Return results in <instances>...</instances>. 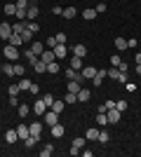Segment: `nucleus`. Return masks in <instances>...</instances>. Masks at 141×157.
<instances>
[{
    "label": "nucleus",
    "mask_w": 141,
    "mask_h": 157,
    "mask_svg": "<svg viewBox=\"0 0 141 157\" xmlns=\"http://www.w3.org/2000/svg\"><path fill=\"white\" fill-rule=\"evenodd\" d=\"M2 54H5V59L7 61H12V63H17V61H19V47H14V45H10V42H7L5 45V49H2Z\"/></svg>",
    "instance_id": "1"
},
{
    "label": "nucleus",
    "mask_w": 141,
    "mask_h": 157,
    "mask_svg": "<svg viewBox=\"0 0 141 157\" xmlns=\"http://www.w3.org/2000/svg\"><path fill=\"white\" fill-rule=\"evenodd\" d=\"M106 117H108V124H118L120 117H122V113L118 110V108H111V110L106 113Z\"/></svg>",
    "instance_id": "2"
},
{
    "label": "nucleus",
    "mask_w": 141,
    "mask_h": 157,
    "mask_svg": "<svg viewBox=\"0 0 141 157\" xmlns=\"http://www.w3.org/2000/svg\"><path fill=\"white\" fill-rule=\"evenodd\" d=\"M57 122H59V113H54L52 108H47V113H45V124H57Z\"/></svg>",
    "instance_id": "3"
},
{
    "label": "nucleus",
    "mask_w": 141,
    "mask_h": 157,
    "mask_svg": "<svg viewBox=\"0 0 141 157\" xmlns=\"http://www.w3.org/2000/svg\"><path fill=\"white\" fill-rule=\"evenodd\" d=\"M10 35H12V24H10V21H2V24H0V38L10 40Z\"/></svg>",
    "instance_id": "4"
},
{
    "label": "nucleus",
    "mask_w": 141,
    "mask_h": 157,
    "mask_svg": "<svg viewBox=\"0 0 141 157\" xmlns=\"http://www.w3.org/2000/svg\"><path fill=\"white\" fill-rule=\"evenodd\" d=\"M38 14H40L38 5H35V2H31V5H28V10H26V19H28V21H33L35 17H38Z\"/></svg>",
    "instance_id": "5"
},
{
    "label": "nucleus",
    "mask_w": 141,
    "mask_h": 157,
    "mask_svg": "<svg viewBox=\"0 0 141 157\" xmlns=\"http://www.w3.org/2000/svg\"><path fill=\"white\" fill-rule=\"evenodd\" d=\"M45 113H47L45 101H42V98H40V101H35V103H33V115H45Z\"/></svg>",
    "instance_id": "6"
},
{
    "label": "nucleus",
    "mask_w": 141,
    "mask_h": 157,
    "mask_svg": "<svg viewBox=\"0 0 141 157\" xmlns=\"http://www.w3.org/2000/svg\"><path fill=\"white\" fill-rule=\"evenodd\" d=\"M96 71H99V68H94V66H87V68H82V71H80V75H82L85 80H92L94 75H96Z\"/></svg>",
    "instance_id": "7"
},
{
    "label": "nucleus",
    "mask_w": 141,
    "mask_h": 157,
    "mask_svg": "<svg viewBox=\"0 0 141 157\" xmlns=\"http://www.w3.org/2000/svg\"><path fill=\"white\" fill-rule=\"evenodd\" d=\"M54 56H57V59L68 56V47H66V45H57V47H54Z\"/></svg>",
    "instance_id": "8"
},
{
    "label": "nucleus",
    "mask_w": 141,
    "mask_h": 157,
    "mask_svg": "<svg viewBox=\"0 0 141 157\" xmlns=\"http://www.w3.org/2000/svg\"><path fill=\"white\" fill-rule=\"evenodd\" d=\"M28 49H31V52H33L35 56H40V54L45 52V45H42V42H35V40H33V42H31V47H28Z\"/></svg>",
    "instance_id": "9"
},
{
    "label": "nucleus",
    "mask_w": 141,
    "mask_h": 157,
    "mask_svg": "<svg viewBox=\"0 0 141 157\" xmlns=\"http://www.w3.org/2000/svg\"><path fill=\"white\" fill-rule=\"evenodd\" d=\"M64 134H66L64 124H59V122H57V124H52V136H54V138H61Z\"/></svg>",
    "instance_id": "10"
},
{
    "label": "nucleus",
    "mask_w": 141,
    "mask_h": 157,
    "mask_svg": "<svg viewBox=\"0 0 141 157\" xmlns=\"http://www.w3.org/2000/svg\"><path fill=\"white\" fill-rule=\"evenodd\" d=\"M7 42H10V45H14V47H21V45H24V38H21L19 33H12V35H10V40H7Z\"/></svg>",
    "instance_id": "11"
},
{
    "label": "nucleus",
    "mask_w": 141,
    "mask_h": 157,
    "mask_svg": "<svg viewBox=\"0 0 141 157\" xmlns=\"http://www.w3.org/2000/svg\"><path fill=\"white\" fill-rule=\"evenodd\" d=\"M5 141H7V143H17V141H19V134H17V129L5 131Z\"/></svg>",
    "instance_id": "12"
},
{
    "label": "nucleus",
    "mask_w": 141,
    "mask_h": 157,
    "mask_svg": "<svg viewBox=\"0 0 141 157\" xmlns=\"http://www.w3.org/2000/svg\"><path fill=\"white\" fill-rule=\"evenodd\" d=\"M28 131H31V136H38V138H40V134H42V124H40V122H33V124L28 127Z\"/></svg>",
    "instance_id": "13"
},
{
    "label": "nucleus",
    "mask_w": 141,
    "mask_h": 157,
    "mask_svg": "<svg viewBox=\"0 0 141 157\" xmlns=\"http://www.w3.org/2000/svg\"><path fill=\"white\" fill-rule=\"evenodd\" d=\"M73 56H80V59H82V56H87V47H85V45H75L73 47Z\"/></svg>",
    "instance_id": "14"
},
{
    "label": "nucleus",
    "mask_w": 141,
    "mask_h": 157,
    "mask_svg": "<svg viewBox=\"0 0 141 157\" xmlns=\"http://www.w3.org/2000/svg\"><path fill=\"white\" fill-rule=\"evenodd\" d=\"M2 73H5L7 78H14V63H12V61H7V63H2Z\"/></svg>",
    "instance_id": "15"
},
{
    "label": "nucleus",
    "mask_w": 141,
    "mask_h": 157,
    "mask_svg": "<svg viewBox=\"0 0 141 157\" xmlns=\"http://www.w3.org/2000/svg\"><path fill=\"white\" fill-rule=\"evenodd\" d=\"M71 68L78 71V73L82 71V59H80V56H71Z\"/></svg>",
    "instance_id": "16"
},
{
    "label": "nucleus",
    "mask_w": 141,
    "mask_h": 157,
    "mask_svg": "<svg viewBox=\"0 0 141 157\" xmlns=\"http://www.w3.org/2000/svg\"><path fill=\"white\" fill-rule=\"evenodd\" d=\"M17 134H19V138H21V141L31 136V131H28V127H26V124H19V127H17Z\"/></svg>",
    "instance_id": "17"
},
{
    "label": "nucleus",
    "mask_w": 141,
    "mask_h": 157,
    "mask_svg": "<svg viewBox=\"0 0 141 157\" xmlns=\"http://www.w3.org/2000/svg\"><path fill=\"white\" fill-rule=\"evenodd\" d=\"M40 59L45 61V63H49V61H54L57 56H54V49H45V52L40 54Z\"/></svg>",
    "instance_id": "18"
},
{
    "label": "nucleus",
    "mask_w": 141,
    "mask_h": 157,
    "mask_svg": "<svg viewBox=\"0 0 141 157\" xmlns=\"http://www.w3.org/2000/svg\"><path fill=\"white\" fill-rule=\"evenodd\" d=\"M59 71H61V68H59V63H57V59L47 63V73H49V75H57V73H59Z\"/></svg>",
    "instance_id": "19"
},
{
    "label": "nucleus",
    "mask_w": 141,
    "mask_h": 157,
    "mask_svg": "<svg viewBox=\"0 0 141 157\" xmlns=\"http://www.w3.org/2000/svg\"><path fill=\"white\" fill-rule=\"evenodd\" d=\"M26 31V21H14L12 24V33H24Z\"/></svg>",
    "instance_id": "20"
},
{
    "label": "nucleus",
    "mask_w": 141,
    "mask_h": 157,
    "mask_svg": "<svg viewBox=\"0 0 141 157\" xmlns=\"http://www.w3.org/2000/svg\"><path fill=\"white\" fill-rule=\"evenodd\" d=\"M85 138H87V141H96V138H99V129H94V127L87 129L85 131Z\"/></svg>",
    "instance_id": "21"
},
{
    "label": "nucleus",
    "mask_w": 141,
    "mask_h": 157,
    "mask_svg": "<svg viewBox=\"0 0 141 157\" xmlns=\"http://www.w3.org/2000/svg\"><path fill=\"white\" fill-rule=\"evenodd\" d=\"M115 49H118V52H125V49H127V40L125 38H115Z\"/></svg>",
    "instance_id": "22"
},
{
    "label": "nucleus",
    "mask_w": 141,
    "mask_h": 157,
    "mask_svg": "<svg viewBox=\"0 0 141 157\" xmlns=\"http://www.w3.org/2000/svg\"><path fill=\"white\" fill-rule=\"evenodd\" d=\"M64 108H66V101H57V98H54L52 110H54V113H64Z\"/></svg>",
    "instance_id": "23"
},
{
    "label": "nucleus",
    "mask_w": 141,
    "mask_h": 157,
    "mask_svg": "<svg viewBox=\"0 0 141 157\" xmlns=\"http://www.w3.org/2000/svg\"><path fill=\"white\" fill-rule=\"evenodd\" d=\"M82 17H85V19H87V21L96 19V10H94V7H87V10H85V12H82Z\"/></svg>",
    "instance_id": "24"
},
{
    "label": "nucleus",
    "mask_w": 141,
    "mask_h": 157,
    "mask_svg": "<svg viewBox=\"0 0 141 157\" xmlns=\"http://www.w3.org/2000/svg\"><path fill=\"white\" fill-rule=\"evenodd\" d=\"M89 96H92V94H89V89H85V87L78 92V101H82V103H85V101H89Z\"/></svg>",
    "instance_id": "25"
},
{
    "label": "nucleus",
    "mask_w": 141,
    "mask_h": 157,
    "mask_svg": "<svg viewBox=\"0 0 141 157\" xmlns=\"http://www.w3.org/2000/svg\"><path fill=\"white\" fill-rule=\"evenodd\" d=\"M33 68H35L38 73H47V63H45L42 59H38V61H35V63H33Z\"/></svg>",
    "instance_id": "26"
},
{
    "label": "nucleus",
    "mask_w": 141,
    "mask_h": 157,
    "mask_svg": "<svg viewBox=\"0 0 141 157\" xmlns=\"http://www.w3.org/2000/svg\"><path fill=\"white\" fill-rule=\"evenodd\" d=\"M96 124H99V127H106V124H108L106 113H96Z\"/></svg>",
    "instance_id": "27"
},
{
    "label": "nucleus",
    "mask_w": 141,
    "mask_h": 157,
    "mask_svg": "<svg viewBox=\"0 0 141 157\" xmlns=\"http://www.w3.org/2000/svg\"><path fill=\"white\" fill-rule=\"evenodd\" d=\"M19 89H21V92H28V89H31V80H28V78H21L19 80Z\"/></svg>",
    "instance_id": "28"
},
{
    "label": "nucleus",
    "mask_w": 141,
    "mask_h": 157,
    "mask_svg": "<svg viewBox=\"0 0 141 157\" xmlns=\"http://www.w3.org/2000/svg\"><path fill=\"white\" fill-rule=\"evenodd\" d=\"M85 141H87V138H85V136H78V138H73V148H78V150H82V148H85Z\"/></svg>",
    "instance_id": "29"
},
{
    "label": "nucleus",
    "mask_w": 141,
    "mask_h": 157,
    "mask_svg": "<svg viewBox=\"0 0 141 157\" xmlns=\"http://www.w3.org/2000/svg\"><path fill=\"white\" fill-rule=\"evenodd\" d=\"M5 14H7V17L17 14V2H7V5H5Z\"/></svg>",
    "instance_id": "30"
},
{
    "label": "nucleus",
    "mask_w": 141,
    "mask_h": 157,
    "mask_svg": "<svg viewBox=\"0 0 141 157\" xmlns=\"http://www.w3.org/2000/svg\"><path fill=\"white\" fill-rule=\"evenodd\" d=\"M75 14H78V10H75V7H66V10H64V14H61V17H66V19H73Z\"/></svg>",
    "instance_id": "31"
},
{
    "label": "nucleus",
    "mask_w": 141,
    "mask_h": 157,
    "mask_svg": "<svg viewBox=\"0 0 141 157\" xmlns=\"http://www.w3.org/2000/svg\"><path fill=\"white\" fill-rule=\"evenodd\" d=\"M38 141H40L38 136H28V138H24V145H26V148H33V145L38 143Z\"/></svg>",
    "instance_id": "32"
},
{
    "label": "nucleus",
    "mask_w": 141,
    "mask_h": 157,
    "mask_svg": "<svg viewBox=\"0 0 141 157\" xmlns=\"http://www.w3.org/2000/svg\"><path fill=\"white\" fill-rule=\"evenodd\" d=\"M52 152H54V145H52V143H47L45 148H42V150H40V155H42V157H49V155H52Z\"/></svg>",
    "instance_id": "33"
},
{
    "label": "nucleus",
    "mask_w": 141,
    "mask_h": 157,
    "mask_svg": "<svg viewBox=\"0 0 141 157\" xmlns=\"http://www.w3.org/2000/svg\"><path fill=\"white\" fill-rule=\"evenodd\" d=\"M66 78L68 80H78V78H82V75L78 71H73V68H68V71H66Z\"/></svg>",
    "instance_id": "34"
},
{
    "label": "nucleus",
    "mask_w": 141,
    "mask_h": 157,
    "mask_svg": "<svg viewBox=\"0 0 141 157\" xmlns=\"http://www.w3.org/2000/svg\"><path fill=\"white\" fill-rule=\"evenodd\" d=\"M64 101H66V103H71V105H73L75 101H78V94H73V92H68L66 96H64Z\"/></svg>",
    "instance_id": "35"
},
{
    "label": "nucleus",
    "mask_w": 141,
    "mask_h": 157,
    "mask_svg": "<svg viewBox=\"0 0 141 157\" xmlns=\"http://www.w3.org/2000/svg\"><path fill=\"white\" fill-rule=\"evenodd\" d=\"M26 28H28V31H31V33H33V35H35V33H38V31H40V26H38L35 21H26Z\"/></svg>",
    "instance_id": "36"
},
{
    "label": "nucleus",
    "mask_w": 141,
    "mask_h": 157,
    "mask_svg": "<svg viewBox=\"0 0 141 157\" xmlns=\"http://www.w3.org/2000/svg\"><path fill=\"white\" fill-rule=\"evenodd\" d=\"M54 38H57V42H59V45H66V40H68V35H66V33H64V31H61V33H57V35H54Z\"/></svg>",
    "instance_id": "37"
},
{
    "label": "nucleus",
    "mask_w": 141,
    "mask_h": 157,
    "mask_svg": "<svg viewBox=\"0 0 141 157\" xmlns=\"http://www.w3.org/2000/svg\"><path fill=\"white\" fill-rule=\"evenodd\" d=\"M120 75H122V73L118 71V68H115V66H113V68H108V78H113V80H118V78H120Z\"/></svg>",
    "instance_id": "38"
},
{
    "label": "nucleus",
    "mask_w": 141,
    "mask_h": 157,
    "mask_svg": "<svg viewBox=\"0 0 141 157\" xmlns=\"http://www.w3.org/2000/svg\"><path fill=\"white\" fill-rule=\"evenodd\" d=\"M99 143H108L111 141V136H108V131H99V138H96Z\"/></svg>",
    "instance_id": "39"
},
{
    "label": "nucleus",
    "mask_w": 141,
    "mask_h": 157,
    "mask_svg": "<svg viewBox=\"0 0 141 157\" xmlns=\"http://www.w3.org/2000/svg\"><path fill=\"white\" fill-rule=\"evenodd\" d=\"M94 10H96V14H104V12H106V2H104V0H101V2H96V5H94Z\"/></svg>",
    "instance_id": "40"
},
{
    "label": "nucleus",
    "mask_w": 141,
    "mask_h": 157,
    "mask_svg": "<svg viewBox=\"0 0 141 157\" xmlns=\"http://www.w3.org/2000/svg\"><path fill=\"white\" fill-rule=\"evenodd\" d=\"M31 0H17V10H28Z\"/></svg>",
    "instance_id": "41"
},
{
    "label": "nucleus",
    "mask_w": 141,
    "mask_h": 157,
    "mask_svg": "<svg viewBox=\"0 0 141 157\" xmlns=\"http://www.w3.org/2000/svg\"><path fill=\"white\" fill-rule=\"evenodd\" d=\"M19 35H21V38H24V42H31V40H33V33L28 31V28H26V31H24V33H19Z\"/></svg>",
    "instance_id": "42"
},
{
    "label": "nucleus",
    "mask_w": 141,
    "mask_h": 157,
    "mask_svg": "<svg viewBox=\"0 0 141 157\" xmlns=\"http://www.w3.org/2000/svg\"><path fill=\"white\" fill-rule=\"evenodd\" d=\"M19 92H21V89H19V85H12L10 89H7V94H10V96H19Z\"/></svg>",
    "instance_id": "43"
},
{
    "label": "nucleus",
    "mask_w": 141,
    "mask_h": 157,
    "mask_svg": "<svg viewBox=\"0 0 141 157\" xmlns=\"http://www.w3.org/2000/svg\"><path fill=\"white\" fill-rule=\"evenodd\" d=\"M57 45H59V42H57V38H47V42H45V47H47V49H54Z\"/></svg>",
    "instance_id": "44"
},
{
    "label": "nucleus",
    "mask_w": 141,
    "mask_h": 157,
    "mask_svg": "<svg viewBox=\"0 0 141 157\" xmlns=\"http://www.w3.org/2000/svg\"><path fill=\"white\" fill-rule=\"evenodd\" d=\"M42 101H45V105H47V108H52V103H54V96H52V94H45V96H42Z\"/></svg>",
    "instance_id": "45"
},
{
    "label": "nucleus",
    "mask_w": 141,
    "mask_h": 157,
    "mask_svg": "<svg viewBox=\"0 0 141 157\" xmlns=\"http://www.w3.org/2000/svg\"><path fill=\"white\" fill-rule=\"evenodd\" d=\"M115 108H118L120 113H125L127 110V101H115Z\"/></svg>",
    "instance_id": "46"
},
{
    "label": "nucleus",
    "mask_w": 141,
    "mask_h": 157,
    "mask_svg": "<svg viewBox=\"0 0 141 157\" xmlns=\"http://www.w3.org/2000/svg\"><path fill=\"white\" fill-rule=\"evenodd\" d=\"M24 73H26L24 66H21V63H14V75H24Z\"/></svg>",
    "instance_id": "47"
},
{
    "label": "nucleus",
    "mask_w": 141,
    "mask_h": 157,
    "mask_svg": "<svg viewBox=\"0 0 141 157\" xmlns=\"http://www.w3.org/2000/svg\"><path fill=\"white\" fill-rule=\"evenodd\" d=\"M14 17H17L19 21H28V19H26V10H17V14H14Z\"/></svg>",
    "instance_id": "48"
},
{
    "label": "nucleus",
    "mask_w": 141,
    "mask_h": 157,
    "mask_svg": "<svg viewBox=\"0 0 141 157\" xmlns=\"http://www.w3.org/2000/svg\"><path fill=\"white\" fill-rule=\"evenodd\" d=\"M19 115H21V117H26V115H28V105H26V103L19 105Z\"/></svg>",
    "instance_id": "49"
},
{
    "label": "nucleus",
    "mask_w": 141,
    "mask_h": 157,
    "mask_svg": "<svg viewBox=\"0 0 141 157\" xmlns=\"http://www.w3.org/2000/svg\"><path fill=\"white\" fill-rule=\"evenodd\" d=\"M115 68H118V71H120V73H127V71H129V68H127V63H125V61H120V63L115 66Z\"/></svg>",
    "instance_id": "50"
},
{
    "label": "nucleus",
    "mask_w": 141,
    "mask_h": 157,
    "mask_svg": "<svg viewBox=\"0 0 141 157\" xmlns=\"http://www.w3.org/2000/svg\"><path fill=\"white\" fill-rule=\"evenodd\" d=\"M120 54H113V56H111V63H113V66H118V63H120Z\"/></svg>",
    "instance_id": "51"
},
{
    "label": "nucleus",
    "mask_w": 141,
    "mask_h": 157,
    "mask_svg": "<svg viewBox=\"0 0 141 157\" xmlns=\"http://www.w3.org/2000/svg\"><path fill=\"white\" fill-rule=\"evenodd\" d=\"M28 92H31V94H38V92H40V87L35 85V82H31V89H28Z\"/></svg>",
    "instance_id": "52"
},
{
    "label": "nucleus",
    "mask_w": 141,
    "mask_h": 157,
    "mask_svg": "<svg viewBox=\"0 0 141 157\" xmlns=\"http://www.w3.org/2000/svg\"><path fill=\"white\" fill-rule=\"evenodd\" d=\"M10 105H12V108H14V105H19V96H10Z\"/></svg>",
    "instance_id": "53"
},
{
    "label": "nucleus",
    "mask_w": 141,
    "mask_h": 157,
    "mask_svg": "<svg viewBox=\"0 0 141 157\" xmlns=\"http://www.w3.org/2000/svg\"><path fill=\"white\" fill-rule=\"evenodd\" d=\"M125 85H127V92H136V85H134V82H125Z\"/></svg>",
    "instance_id": "54"
},
{
    "label": "nucleus",
    "mask_w": 141,
    "mask_h": 157,
    "mask_svg": "<svg viewBox=\"0 0 141 157\" xmlns=\"http://www.w3.org/2000/svg\"><path fill=\"white\" fill-rule=\"evenodd\" d=\"M104 105H106V110H111V108H115V101H111V98H108Z\"/></svg>",
    "instance_id": "55"
},
{
    "label": "nucleus",
    "mask_w": 141,
    "mask_h": 157,
    "mask_svg": "<svg viewBox=\"0 0 141 157\" xmlns=\"http://www.w3.org/2000/svg\"><path fill=\"white\" fill-rule=\"evenodd\" d=\"M127 47H136V38H129L127 40Z\"/></svg>",
    "instance_id": "56"
},
{
    "label": "nucleus",
    "mask_w": 141,
    "mask_h": 157,
    "mask_svg": "<svg viewBox=\"0 0 141 157\" xmlns=\"http://www.w3.org/2000/svg\"><path fill=\"white\" fill-rule=\"evenodd\" d=\"M134 71H136V75H141V66H139V63H136V68H134Z\"/></svg>",
    "instance_id": "57"
},
{
    "label": "nucleus",
    "mask_w": 141,
    "mask_h": 157,
    "mask_svg": "<svg viewBox=\"0 0 141 157\" xmlns=\"http://www.w3.org/2000/svg\"><path fill=\"white\" fill-rule=\"evenodd\" d=\"M136 63H139V66H141V52H139V54H136Z\"/></svg>",
    "instance_id": "58"
},
{
    "label": "nucleus",
    "mask_w": 141,
    "mask_h": 157,
    "mask_svg": "<svg viewBox=\"0 0 141 157\" xmlns=\"http://www.w3.org/2000/svg\"><path fill=\"white\" fill-rule=\"evenodd\" d=\"M104 2H106V0H104Z\"/></svg>",
    "instance_id": "59"
}]
</instances>
